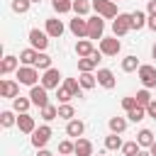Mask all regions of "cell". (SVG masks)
<instances>
[{
    "mask_svg": "<svg viewBox=\"0 0 156 156\" xmlns=\"http://www.w3.org/2000/svg\"><path fill=\"white\" fill-rule=\"evenodd\" d=\"M100 56H102V51H100V49H95L90 56L78 58V71H80V73H93V71L98 68V63H100Z\"/></svg>",
    "mask_w": 156,
    "mask_h": 156,
    "instance_id": "52a82bcc",
    "label": "cell"
},
{
    "mask_svg": "<svg viewBox=\"0 0 156 156\" xmlns=\"http://www.w3.org/2000/svg\"><path fill=\"white\" fill-rule=\"evenodd\" d=\"M80 88L83 90H93L95 85H98V76H93V73H80Z\"/></svg>",
    "mask_w": 156,
    "mask_h": 156,
    "instance_id": "4dcf8cb0",
    "label": "cell"
},
{
    "mask_svg": "<svg viewBox=\"0 0 156 156\" xmlns=\"http://www.w3.org/2000/svg\"><path fill=\"white\" fill-rule=\"evenodd\" d=\"M146 12H149V15H156V0H149V5H146Z\"/></svg>",
    "mask_w": 156,
    "mask_h": 156,
    "instance_id": "f6af8a7d",
    "label": "cell"
},
{
    "mask_svg": "<svg viewBox=\"0 0 156 156\" xmlns=\"http://www.w3.org/2000/svg\"><path fill=\"white\" fill-rule=\"evenodd\" d=\"M151 56H154V58H156V44H154V46H151Z\"/></svg>",
    "mask_w": 156,
    "mask_h": 156,
    "instance_id": "681fc988",
    "label": "cell"
},
{
    "mask_svg": "<svg viewBox=\"0 0 156 156\" xmlns=\"http://www.w3.org/2000/svg\"><path fill=\"white\" fill-rule=\"evenodd\" d=\"M136 156H154V154H151V151H146V149H141V151H139Z\"/></svg>",
    "mask_w": 156,
    "mask_h": 156,
    "instance_id": "7dc6e473",
    "label": "cell"
},
{
    "mask_svg": "<svg viewBox=\"0 0 156 156\" xmlns=\"http://www.w3.org/2000/svg\"><path fill=\"white\" fill-rule=\"evenodd\" d=\"M95 51V46H93V39H78L76 41V54H78V58H83V56H90Z\"/></svg>",
    "mask_w": 156,
    "mask_h": 156,
    "instance_id": "d6986e66",
    "label": "cell"
},
{
    "mask_svg": "<svg viewBox=\"0 0 156 156\" xmlns=\"http://www.w3.org/2000/svg\"><path fill=\"white\" fill-rule=\"evenodd\" d=\"M58 156H66V154H58Z\"/></svg>",
    "mask_w": 156,
    "mask_h": 156,
    "instance_id": "db71d44e",
    "label": "cell"
},
{
    "mask_svg": "<svg viewBox=\"0 0 156 156\" xmlns=\"http://www.w3.org/2000/svg\"><path fill=\"white\" fill-rule=\"evenodd\" d=\"M144 117H146V107H141V105H136V107H132L127 112V119L129 122H141Z\"/></svg>",
    "mask_w": 156,
    "mask_h": 156,
    "instance_id": "d6a6232c",
    "label": "cell"
},
{
    "mask_svg": "<svg viewBox=\"0 0 156 156\" xmlns=\"http://www.w3.org/2000/svg\"><path fill=\"white\" fill-rule=\"evenodd\" d=\"M49 139H51V127L49 124H41L32 132V146L34 149H44L49 144Z\"/></svg>",
    "mask_w": 156,
    "mask_h": 156,
    "instance_id": "ba28073f",
    "label": "cell"
},
{
    "mask_svg": "<svg viewBox=\"0 0 156 156\" xmlns=\"http://www.w3.org/2000/svg\"><path fill=\"white\" fill-rule=\"evenodd\" d=\"M29 100H32V105H37L39 110L46 107V105H51V102H49V90H46L41 83H37V85L29 88Z\"/></svg>",
    "mask_w": 156,
    "mask_h": 156,
    "instance_id": "277c9868",
    "label": "cell"
},
{
    "mask_svg": "<svg viewBox=\"0 0 156 156\" xmlns=\"http://www.w3.org/2000/svg\"><path fill=\"white\" fill-rule=\"evenodd\" d=\"M98 49L102 51V56H117L122 49V41H119V37H102Z\"/></svg>",
    "mask_w": 156,
    "mask_h": 156,
    "instance_id": "8992f818",
    "label": "cell"
},
{
    "mask_svg": "<svg viewBox=\"0 0 156 156\" xmlns=\"http://www.w3.org/2000/svg\"><path fill=\"white\" fill-rule=\"evenodd\" d=\"M73 149H76V141H71V139H63V141L58 144V154L71 156V154H73Z\"/></svg>",
    "mask_w": 156,
    "mask_h": 156,
    "instance_id": "60d3db41",
    "label": "cell"
},
{
    "mask_svg": "<svg viewBox=\"0 0 156 156\" xmlns=\"http://www.w3.org/2000/svg\"><path fill=\"white\" fill-rule=\"evenodd\" d=\"M146 22H149V12H141V10L132 12V29H144Z\"/></svg>",
    "mask_w": 156,
    "mask_h": 156,
    "instance_id": "44dd1931",
    "label": "cell"
},
{
    "mask_svg": "<svg viewBox=\"0 0 156 156\" xmlns=\"http://www.w3.org/2000/svg\"><path fill=\"white\" fill-rule=\"evenodd\" d=\"M98 85H102L105 90H112L117 85V78L110 68H98Z\"/></svg>",
    "mask_w": 156,
    "mask_h": 156,
    "instance_id": "5bb4252c",
    "label": "cell"
},
{
    "mask_svg": "<svg viewBox=\"0 0 156 156\" xmlns=\"http://www.w3.org/2000/svg\"><path fill=\"white\" fill-rule=\"evenodd\" d=\"M17 68H20V58H17V56H5L2 63H0V73H2V76L12 73V71H17Z\"/></svg>",
    "mask_w": 156,
    "mask_h": 156,
    "instance_id": "ffe728a7",
    "label": "cell"
},
{
    "mask_svg": "<svg viewBox=\"0 0 156 156\" xmlns=\"http://www.w3.org/2000/svg\"><path fill=\"white\" fill-rule=\"evenodd\" d=\"M63 29H66V27H63V22H61L58 17H51V20H46V27H44V32H46L51 39H58V37L63 34Z\"/></svg>",
    "mask_w": 156,
    "mask_h": 156,
    "instance_id": "9a60e30c",
    "label": "cell"
},
{
    "mask_svg": "<svg viewBox=\"0 0 156 156\" xmlns=\"http://www.w3.org/2000/svg\"><path fill=\"white\" fill-rule=\"evenodd\" d=\"M73 156H93V141H90V139H83V136H78V139H76Z\"/></svg>",
    "mask_w": 156,
    "mask_h": 156,
    "instance_id": "e0dca14e",
    "label": "cell"
},
{
    "mask_svg": "<svg viewBox=\"0 0 156 156\" xmlns=\"http://www.w3.org/2000/svg\"><path fill=\"white\" fill-rule=\"evenodd\" d=\"M37 156H54V154H51L49 149H39V151H37Z\"/></svg>",
    "mask_w": 156,
    "mask_h": 156,
    "instance_id": "bcb514c9",
    "label": "cell"
},
{
    "mask_svg": "<svg viewBox=\"0 0 156 156\" xmlns=\"http://www.w3.org/2000/svg\"><path fill=\"white\" fill-rule=\"evenodd\" d=\"M29 5H32V0H12V10H15L17 15L29 12Z\"/></svg>",
    "mask_w": 156,
    "mask_h": 156,
    "instance_id": "f35d334b",
    "label": "cell"
},
{
    "mask_svg": "<svg viewBox=\"0 0 156 156\" xmlns=\"http://www.w3.org/2000/svg\"><path fill=\"white\" fill-rule=\"evenodd\" d=\"M17 95H20V80L2 78V80H0V98H10V100H15Z\"/></svg>",
    "mask_w": 156,
    "mask_h": 156,
    "instance_id": "7c38bea8",
    "label": "cell"
},
{
    "mask_svg": "<svg viewBox=\"0 0 156 156\" xmlns=\"http://www.w3.org/2000/svg\"><path fill=\"white\" fill-rule=\"evenodd\" d=\"M58 83H61V73H58V68H46L44 71V76H41V85L46 88V90H54V88H58Z\"/></svg>",
    "mask_w": 156,
    "mask_h": 156,
    "instance_id": "4fadbf2b",
    "label": "cell"
},
{
    "mask_svg": "<svg viewBox=\"0 0 156 156\" xmlns=\"http://www.w3.org/2000/svg\"><path fill=\"white\" fill-rule=\"evenodd\" d=\"M127 32H132V12H119L112 20V34L115 37H124Z\"/></svg>",
    "mask_w": 156,
    "mask_h": 156,
    "instance_id": "7a4b0ae2",
    "label": "cell"
},
{
    "mask_svg": "<svg viewBox=\"0 0 156 156\" xmlns=\"http://www.w3.org/2000/svg\"><path fill=\"white\" fill-rule=\"evenodd\" d=\"M56 117H58V107H54V105L41 107V119H44V122H51V119H56Z\"/></svg>",
    "mask_w": 156,
    "mask_h": 156,
    "instance_id": "d590c367",
    "label": "cell"
},
{
    "mask_svg": "<svg viewBox=\"0 0 156 156\" xmlns=\"http://www.w3.org/2000/svg\"><path fill=\"white\" fill-rule=\"evenodd\" d=\"M17 127H20L22 134H32V132L37 129V122H34V117H32L29 112H22V115L17 117Z\"/></svg>",
    "mask_w": 156,
    "mask_h": 156,
    "instance_id": "2e32d148",
    "label": "cell"
},
{
    "mask_svg": "<svg viewBox=\"0 0 156 156\" xmlns=\"http://www.w3.org/2000/svg\"><path fill=\"white\" fill-rule=\"evenodd\" d=\"M32 107V100L29 98H22V95H17L15 100H12V110L17 112V115H22V112H27Z\"/></svg>",
    "mask_w": 156,
    "mask_h": 156,
    "instance_id": "484cf974",
    "label": "cell"
},
{
    "mask_svg": "<svg viewBox=\"0 0 156 156\" xmlns=\"http://www.w3.org/2000/svg\"><path fill=\"white\" fill-rule=\"evenodd\" d=\"M37 68H41V71H46V68H51V56L49 54H44V51H39V56H37V63H34Z\"/></svg>",
    "mask_w": 156,
    "mask_h": 156,
    "instance_id": "8d00e7d4",
    "label": "cell"
},
{
    "mask_svg": "<svg viewBox=\"0 0 156 156\" xmlns=\"http://www.w3.org/2000/svg\"><path fill=\"white\" fill-rule=\"evenodd\" d=\"M149 151H151V154H154V156H156V141H154V144H151V146H149Z\"/></svg>",
    "mask_w": 156,
    "mask_h": 156,
    "instance_id": "c3c4849f",
    "label": "cell"
},
{
    "mask_svg": "<svg viewBox=\"0 0 156 156\" xmlns=\"http://www.w3.org/2000/svg\"><path fill=\"white\" fill-rule=\"evenodd\" d=\"M102 32H105V17L95 15V17H88V39H102Z\"/></svg>",
    "mask_w": 156,
    "mask_h": 156,
    "instance_id": "9c48e42d",
    "label": "cell"
},
{
    "mask_svg": "<svg viewBox=\"0 0 156 156\" xmlns=\"http://www.w3.org/2000/svg\"><path fill=\"white\" fill-rule=\"evenodd\" d=\"M139 151H141L139 141H127V144L122 146V154H124V156H136Z\"/></svg>",
    "mask_w": 156,
    "mask_h": 156,
    "instance_id": "74e56055",
    "label": "cell"
},
{
    "mask_svg": "<svg viewBox=\"0 0 156 156\" xmlns=\"http://www.w3.org/2000/svg\"><path fill=\"white\" fill-rule=\"evenodd\" d=\"M146 27H149L151 32H156V15H149V22H146Z\"/></svg>",
    "mask_w": 156,
    "mask_h": 156,
    "instance_id": "ee69618b",
    "label": "cell"
},
{
    "mask_svg": "<svg viewBox=\"0 0 156 156\" xmlns=\"http://www.w3.org/2000/svg\"><path fill=\"white\" fill-rule=\"evenodd\" d=\"M136 76H139V80H141V85L144 88H156V66H151V63H141L139 66V71H136Z\"/></svg>",
    "mask_w": 156,
    "mask_h": 156,
    "instance_id": "5b68a950",
    "label": "cell"
},
{
    "mask_svg": "<svg viewBox=\"0 0 156 156\" xmlns=\"http://www.w3.org/2000/svg\"><path fill=\"white\" fill-rule=\"evenodd\" d=\"M56 98H58V102H71L73 100V95H71V90L66 85H58L56 88Z\"/></svg>",
    "mask_w": 156,
    "mask_h": 156,
    "instance_id": "ab89813d",
    "label": "cell"
},
{
    "mask_svg": "<svg viewBox=\"0 0 156 156\" xmlns=\"http://www.w3.org/2000/svg\"><path fill=\"white\" fill-rule=\"evenodd\" d=\"M68 29L73 32V37H78V39H88V20H85V17L76 15V17L71 20Z\"/></svg>",
    "mask_w": 156,
    "mask_h": 156,
    "instance_id": "30bf717a",
    "label": "cell"
},
{
    "mask_svg": "<svg viewBox=\"0 0 156 156\" xmlns=\"http://www.w3.org/2000/svg\"><path fill=\"white\" fill-rule=\"evenodd\" d=\"M32 2H37V5H39V2H41V0H32Z\"/></svg>",
    "mask_w": 156,
    "mask_h": 156,
    "instance_id": "f907efd6",
    "label": "cell"
},
{
    "mask_svg": "<svg viewBox=\"0 0 156 156\" xmlns=\"http://www.w3.org/2000/svg\"><path fill=\"white\" fill-rule=\"evenodd\" d=\"M37 56H39L37 49H24V51H20V63L22 66H34L37 63Z\"/></svg>",
    "mask_w": 156,
    "mask_h": 156,
    "instance_id": "603a6c76",
    "label": "cell"
},
{
    "mask_svg": "<svg viewBox=\"0 0 156 156\" xmlns=\"http://www.w3.org/2000/svg\"><path fill=\"white\" fill-rule=\"evenodd\" d=\"M139 66H141V63H139V58H136V56H132V54L122 58V71H124V73H134V71H139Z\"/></svg>",
    "mask_w": 156,
    "mask_h": 156,
    "instance_id": "d4e9b609",
    "label": "cell"
},
{
    "mask_svg": "<svg viewBox=\"0 0 156 156\" xmlns=\"http://www.w3.org/2000/svg\"><path fill=\"white\" fill-rule=\"evenodd\" d=\"M0 124H2V127H12V124H17L15 110H5V112H0Z\"/></svg>",
    "mask_w": 156,
    "mask_h": 156,
    "instance_id": "836d02e7",
    "label": "cell"
},
{
    "mask_svg": "<svg viewBox=\"0 0 156 156\" xmlns=\"http://www.w3.org/2000/svg\"><path fill=\"white\" fill-rule=\"evenodd\" d=\"M134 98H136V105H141V107H146V105L154 100V98H151V93H149V88H141Z\"/></svg>",
    "mask_w": 156,
    "mask_h": 156,
    "instance_id": "e575fe53",
    "label": "cell"
},
{
    "mask_svg": "<svg viewBox=\"0 0 156 156\" xmlns=\"http://www.w3.org/2000/svg\"><path fill=\"white\" fill-rule=\"evenodd\" d=\"M122 107H124V112H129L132 107H136V98L132 95V98H122Z\"/></svg>",
    "mask_w": 156,
    "mask_h": 156,
    "instance_id": "b9f144b4",
    "label": "cell"
},
{
    "mask_svg": "<svg viewBox=\"0 0 156 156\" xmlns=\"http://www.w3.org/2000/svg\"><path fill=\"white\" fill-rule=\"evenodd\" d=\"M17 80H20V85H37V80H41V76H39V68L37 66H20L17 68Z\"/></svg>",
    "mask_w": 156,
    "mask_h": 156,
    "instance_id": "6da1fadb",
    "label": "cell"
},
{
    "mask_svg": "<svg viewBox=\"0 0 156 156\" xmlns=\"http://www.w3.org/2000/svg\"><path fill=\"white\" fill-rule=\"evenodd\" d=\"M83 132H85V124L80 122V119H68L66 122V134L68 136H73V139H78V136H83Z\"/></svg>",
    "mask_w": 156,
    "mask_h": 156,
    "instance_id": "ac0fdd59",
    "label": "cell"
},
{
    "mask_svg": "<svg viewBox=\"0 0 156 156\" xmlns=\"http://www.w3.org/2000/svg\"><path fill=\"white\" fill-rule=\"evenodd\" d=\"M90 7H93V0H73V12L80 17H85L90 12Z\"/></svg>",
    "mask_w": 156,
    "mask_h": 156,
    "instance_id": "f1b7e54d",
    "label": "cell"
},
{
    "mask_svg": "<svg viewBox=\"0 0 156 156\" xmlns=\"http://www.w3.org/2000/svg\"><path fill=\"white\" fill-rule=\"evenodd\" d=\"M122 146H124V141H122L119 134L110 132V136H105V149H107V151H119Z\"/></svg>",
    "mask_w": 156,
    "mask_h": 156,
    "instance_id": "7402d4cb",
    "label": "cell"
},
{
    "mask_svg": "<svg viewBox=\"0 0 156 156\" xmlns=\"http://www.w3.org/2000/svg\"><path fill=\"white\" fill-rule=\"evenodd\" d=\"M51 7L58 15H66V12H73V0H51Z\"/></svg>",
    "mask_w": 156,
    "mask_h": 156,
    "instance_id": "f546056e",
    "label": "cell"
},
{
    "mask_svg": "<svg viewBox=\"0 0 156 156\" xmlns=\"http://www.w3.org/2000/svg\"><path fill=\"white\" fill-rule=\"evenodd\" d=\"M146 117H151V119H156V100H151V102L146 105Z\"/></svg>",
    "mask_w": 156,
    "mask_h": 156,
    "instance_id": "7bdbcfd3",
    "label": "cell"
},
{
    "mask_svg": "<svg viewBox=\"0 0 156 156\" xmlns=\"http://www.w3.org/2000/svg\"><path fill=\"white\" fill-rule=\"evenodd\" d=\"M93 156H105V154H93Z\"/></svg>",
    "mask_w": 156,
    "mask_h": 156,
    "instance_id": "816d5d0a",
    "label": "cell"
},
{
    "mask_svg": "<svg viewBox=\"0 0 156 156\" xmlns=\"http://www.w3.org/2000/svg\"><path fill=\"white\" fill-rule=\"evenodd\" d=\"M63 85L71 90L73 98H80V95H83V88H80V80H78V78H63Z\"/></svg>",
    "mask_w": 156,
    "mask_h": 156,
    "instance_id": "83f0119b",
    "label": "cell"
},
{
    "mask_svg": "<svg viewBox=\"0 0 156 156\" xmlns=\"http://www.w3.org/2000/svg\"><path fill=\"white\" fill-rule=\"evenodd\" d=\"M136 141H139V146H141V149H149V146H151L156 139H154V132H151V129H139Z\"/></svg>",
    "mask_w": 156,
    "mask_h": 156,
    "instance_id": "cb8c5ba5",
    "label": "cell"
},
{
    "mask_svg": "<svg viewBox=\"0 0 156 156\" xmlns=\"http://www.w3.org/2000/svg\"><path fill=\"white\" fill-rule=\"evenodd\" d=\"M29 44H32V49L44 51L49 46V34L41 32V29H29Z\"/></svg>",
    "mask_w": 156,
    "mask_h": 156,
    "instance_id": "8fae6325",
    "label": "cell"
},
{
    "mask_svg": "<svg viewBox=\"0 0 156 156\" xmlns=\"http://www.w3.org/2000/svg\"><path fill=\"white\" fill-rule=\"evenodd\" d=\"M112 2H122V0H112Z\"/></svg>",
    "mask_w": 156,
    "mask_h": 156,
    "instance_id": "f5cc1de1",
    "label": "cell"
},
{
    "mask_svg": "<svg viewBox=\"0 0 156 156\" xmlns=\"http://www.w3.org/2000/svg\"><path fill=\"white\" fill-rule=\"evenodd\" d=\"M107 127H110V132H115V134H122V132L127 129V117H110Z\"/></svg>",
    "mask_w": 156,
    "mask_h": 156,
    "instance_id": "4316f807",
    "label": "cell"
},
{
    "mask_svg": "<svg viewBox=\"0 0 156 156\" xmlns=\"http://www.w3.org/2000/svg\"><path fill=\"white\" fill-rule=\"evenodd\" d=\"M73 117H76L73 105H71V102H61V105H58V119H66V122H68V119H73Z\"/></svg>",
    "mask_w": 156,
    "mask_h": 156,
    "instance_id": "1f68e13d",
    "label": "cell"
},
{
    "mask_svg": "<svg viewBox=\"0 0 156 156\" xmlns=\"http://www.w3.org/2000/svg\"><path fill=\"white\" fill-rule=\"evenodd\" d=\"M93 10H95V15H100L105 20H115L119 15L117 2H112V0H93Z\"/></svg>",
    "mask_w": 156,
    "mask_h": 156,
    "instance_id": "3957f363",
    "label": "cell"
}]
</instances>
